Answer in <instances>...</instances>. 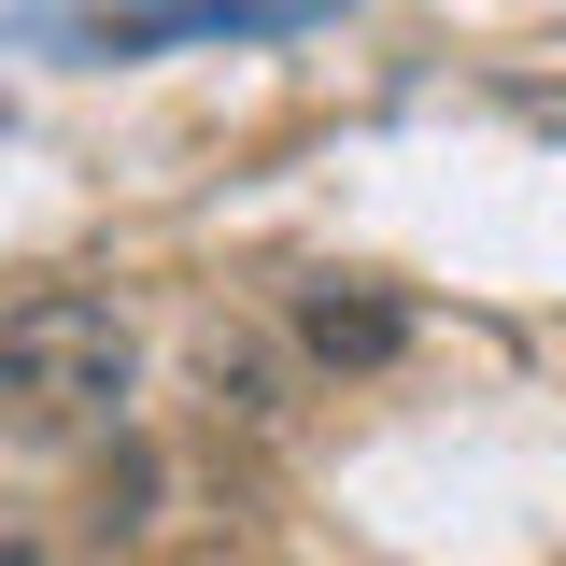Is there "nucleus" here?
Listing matches in <instances>:
<instances>
[{
    "label": "nucleus",
    "instance_id": "obj_1",
    "mask_svg": "<svg viewBox=\"0 0 566 566\" xmlns=\"http://www.w3.org/2000/svg\"><path fill=\"white\" fill-rule=\"evenodd\" d=\"M128 382H142V326L99 283H29L0 312V424L14 439H99V424H128Z\"/></svg>",
    "mask_w": 566,
    "mask_h": 566
},
{
    "label": "nucleus",
    "instance_id": "obj_2",
    "mask_svg": "<svg viewBox=\"0 0 566 566\" xmlns=\"http://www.w3.org/2000/svg\"><path fill=\"white\" fill-rule=\"evenodd\" d=\"M283 326H297V354H312V368H397V340H411V312H397V297H382V283H297V312H283Z\"/></svg>",
    "mask_w": 566,
    "mask_h": 566
},
{
    "label": "nucleus",
    "instance_id": "obj_3",
    "mask_svg": "<svg viewBox=\"0 0 566 566\" xmlns=\"http://www.w3.org/2000/svg\"><path fill=\"white\" fill-rule=\"evenodd\" d=\"M142 495H156V468H142V453H114V468H99V538H128Z\"/></svg>",
    "mask_w": 566,
    "mask_h": 566
},
{
    "label": "nucleus",
    "instance_id": "obj_4",
    "mask_svg": "<svg viewBox=\"0 0 566 566\" xmlns=\"http://www.w3.org/2000/svg\"><path fill=\"white\" fill-rule=\"evenodd\" d=\"M0 566H29V553H14V538H0Z\"/></svg>",
    "mask_w": 566,
    "mask_h": 566
}]
</instances>
